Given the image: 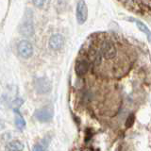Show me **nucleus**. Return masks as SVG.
Returning <instances> with one entry per match:
<instances>
[{"label": "nucleus", "mask_w": 151, "mask_h": 151, "mask_svg": "<svg viewBox=\"0 0 151 151\" xmlns=\"http://www.w3.org/2000/svg\"><path fill=\"white\" fill-rule=\"evenodd\" d=\"M134 120H135V116H134V114H130L129 117H127V121H126V127H130L131 126H133Z\"/></svg>", "instance_id": "obj_12"}, {"label": "nucleus", "mask_w": 151, "mask_h": 151, "mask_svg": "<svg viewBox=\"0 0 151 151\" xmlns=\"http://www.w3.org/2000/svg\"><path fill=\"white\" fill-rule=\"evenodd\" d=\"M34 87H35V90L38 93L44 94V93H49L51 91L52 84L50 82V80L47 79L46 78H39L35 79Z\"/></svg>", "instance_id": "obj_5"}, {"label": "nucleus", "mask_w": 151, "mask_h": 151, "mask_svg": "<svg viewBox=\"0 0 151 151\" xmlns=\"http://www.w3.org/2000/svg\"><path fill=\"white\" fill-rule=\"evenodd\" d=\"M33 45L32 44L27 40H22L19 42L17 45V52L20 55V57L24 59H28L33 55Z\"/></svg>", "instance_id": "obj_3"}, {"label": "nucleus", "mask_w": 151, "mask_h": 151, "mask_svg": "<svg viewBox=\"0 0 151 151\" xmlns=\"http://www.w3.org/2000/svg\"><path fill=\"white\" fill-rule=\"evenodd\" d=\"M89 70V63L85 60H77L75 65V71L76 74L79 77H82L88 72Z\"/></svg>", "instance_id": "obj_8"}, {"label": "nucleus", "mask_w": 151, "mask_h": 151, "mask_svg": "<svg viewBox=\"0 0 151 151\" xmlns=\"http://www.w3.org/2000/svg\"><path fill=\"white\" fill-rule=\"evenodd\" d=\"M26 125H27V123H26V120L24 119V117L22 115H20V114L16 115V117H15V126H16L17 129H20V130L25 129Z\"/></svg>", "instance_id": "obj_11"}, {"label": "nucleus", "mask_w": 151, "mask_h": 151, "mask_svg": "<svg viewBox=\"0 0 151 151\" xmlns=\"http://www.w3.org/2000/svg\"><path fill=\"white\" fill-rule=\"evenodd\" d=\"M34 25H33V22L29 20V19L25 20L19 27V32L25 37H31L34 34Z\"/></svg>", "instance_id": "obj_6"}, {"label": "nucleus", "mask_w": 151, "mask_h": 151, "mask_svg": "<svg viewBox=\"0 0 151 151\" xmlns=\"http://www.w3.org/2000/svg\"><path fill=\"white\" fill-rule=\"evenodd\" d=\"M32 2H33V4H34L35 7H37V8H42L45 5V0H32Z\"/></svg>", "instance_id": "obj_14"}, {"label": "nucleus", "mask_w": 151, "mask_h": 151, "mask_svg": "<svg viewBox=\"0 0 151 151\" xmlns=\"http://www.w3.org/2000/svg\"><path fill=\"white\" fill-rule=\"evenodd\" d=\"M99 51H100L103 58H105L106 60H111L115 58V56L117 55L116 46L114 42L111 40H103L100 44Z\"/></svg>", "instance_id": "obj_1"}, {"label": "nucleus", "mask_w": 151, "mask_h": 151, "mask_svg": "<svg viewBox=\"0 0 151 151\" xmlns=\"http://www.w3.org/2000/svg\"><path fill=\"white\" fill-rule=\"evenodd\" d=\"M32 151H45V146L42 144H36L33 146Z\"/></svg>", "instance_id": "obj_13"}, {"label": "nucleus", "mask_w": 151, "mask_h": 151, "mask_svg": "<svg viewBox=\"0 0 151 151\" xmlns=\"http://www.w3.org/2000/svg\"><path fill=\"white\" fill-rule=\"evenodd\" d=\"M25 148V145L19 140H14L9 142L6 145V151H23Z\"/></svg>", "instance_id": "obj_9"}, {"label": "nucleus", "mask_w": 151, "mask_h": 151, "mask_svg": "<svg viewBox=\"0 0 151 151\" xmlns=\"http://www.w3.org/2000/svg\"><path fill=\"white\" fill-rule=\"evenodd\" d=\"M76 16L78 24L82 25L88 19V8L84 0H78L77 5V11H76Z\"/></svg>", "instance_id": "obj_4"}, {"label": "nucleus", "mask_w": 151, "mask_h": 151, "mask_svg": "<svg viewBox=\"0 0 151 151\" xmlns=\"http://www.w3.org/2000/svg\"><path fill=\"white\" fill-rule=\"evenodd\" d=\"M54 115L53 109L49 106L42 107L41 109H38L34 112L35 119L41 123H48L52 120Z\"/></svg>", "instance_id": "obj_2"}, {"label": "nucleus", "mask_w": 151, "mask_h": 151, "mask_svg": "<svg viewBox=\"0 0 151 151\" xmlns=\"http://www.w3.org/2000/svg\"><path fill=\"white\" fill-rule=\"evenodd\" d=\"M49 47L53 50H60L64 45V37L61 34H54L49 40Z\"/></svg>", "instance_id": "obj_7"}, {"label": "nucleus", "mask_w": 151, "mask_h": 151, "mask_svg": "<svg viewBox=\"0 0 151 151\" xmlns=\"http://www.w3.org/2000/svg\"><path fill=\"white\" fill-rule=\"evenodd\" d=\"M133 21H134V23L136 24L137 27H138L142 32H144L145 34L146 35V37H147L148 41H151V31H150L149 28L147 27V26H146L145 24H144L142 21L137 20V19H133Z\"/></svg>", "instance_id": "obj_10"}]
</instances>
